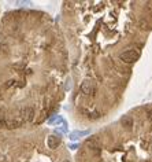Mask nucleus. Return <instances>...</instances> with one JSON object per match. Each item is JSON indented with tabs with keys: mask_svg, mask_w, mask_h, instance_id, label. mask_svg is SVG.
<instances>
[{
	"mask_svg": "<svg viewBox=\"0 0 152 162\" xmlns=\"http://www.w3.org/2000/svg\"><path fill=\"white\" fill-rule=\"evenodd\" d=\"M121 61L125 62V63H133L134 61L140 58V52L137 50H127V51L122 52L121 54Z\"/></svg>",
	"mask_w": 152,
	"mask_h": 162,
	"instance_id": "nucleus-1",
	"label": "nucleus"
},
{
	"mask_svg": "<svg viewBox=\"0 0 152 162\" xmlns=\"http://www.w3.org/2000/svg\"><path fill=\"white\" fill-rule=\"evenodd\" d=\"M81 91H82V94H85V95L95 94V85H93V82H92V81H89V80H85L84 82L81 84Z\"/></svg>",
	"mask_w": 152,
	"mask_h": 162,
	"instance_id": "nucleus-2",
	"label": "nucleus"
},
{
	"mask_svg": "<svg viewBox=\"0 0 152 162\" xmlns=\"http://www.w3.org/2000/svg\"><path fill=\"white\" fill-rule=\"evenodd\" d=\"M60 143H62V139L59 136H56V135H51V136H48V139H47V144H48V147L52 150L58 148V147L60 146Z\"/></svg>",
	"mask_w": 152,
	"mask_h": 162,
	"instance_id": "nucleus-3",
	"label": "nucleus"
},
{
	"mask_svg": "<svg viewBox=\"0 0 152 162\" xmlns=\"http://www.w3.org/2000/svg\"><path fill=\"white\" fill-rule=\"evenodd\" d=\"M89 130H74V132H71L70 135H69V137H70L71 140H77L80 139V137L82 136H86V135H89Z\"/></svg>",
	"mask_w": 152,
	"mask_h": 162,
	"instance_id": "nucleus-4",
	"label": "nucleus"
},
{
	"mask_svg": "<svg viewBox=\"0 0 152 162\" xmlns=\"http://www.w3.org/2000/svg\"><path fill=\"white\" fill-rule=\"evenodd\" d=\"M121 122H122V125H123V127H126V128L133 127V120H132V117H129V116L123 117L122 120H121Z\"/></svg>",
	"mask_w": 152,
	"mask_h": 162,
	"instance_id": "nucleus-5",
	"label": "nucleus"
},
{
	"mask_svg": "<svg viewBox=\"0 0 152 162\" xmlns=\"http://www.w3.org/2000/svg\"><path fill=\"white\" fill-rule=\"evenodd\" d=\"M63 124L65 121H63V118H62L60 116H54L52 118H49L48 120V124Z\"/></svg>",
	"mask_w": 152,
	"mask_h": 162,
	"instance_id": "nucleus-6",
	"label": "nucleus"
},
{
	"mask_svg": "<svg viewBox=\"0 0 152 162\" xmlns=\"http://www.w3.org/2000/svg\"><path fill=\"white\" fill-rule=\"evenodd\" d=\"M85 146H86V147H91V148H99V144H97V142H96L95 139H89V140H86Z\"/></svg>",
	"mask_w": 152,
	"mask_h": 162,
	"instance_id": "nucleus-7",
	"label": "nucleus"
},
{
	"mask_svg": "<svg viewBox=\"0 0 152 162\" xmlns=\"http://www.w3.org/2000/svg\"><path fill=\"white\" fill-rule=\"evenodd\" d=\"M65 88H66V91H67V89H70V88H71V80H70V78H69V80L66 81V85H65Z\"/></svg>",
	"mask_w": 152,
	"mask_h": 162,
	"instance_id": "nucleus-8",
	"label": "nucleus"
},
{
	"mask_svg": "<svg viewBox=\"0 0 152 162\" xmlns=\"http://www.w3.org/2000/svg\"><path fill=\"white\" fill-rule=\"evenodd\" d=\"M70 148L71 150H75V148H78V146H77V144H73V146H70Z\"/></svg>",
	"mask_w": 152,
	"mask_h": 162,
	"instance_id": "nucleus-9",
	"label": "nucleus"
},
{
	"mask_svg": "<svg viewBox=\"0 0 152 162\" xmlns=\"http://www.w3.org/2000/svg\"><path fill=\"white\" fill-rule=\"evenodd\" d=\"M63 162H70V161H63Z\"/></svg>",
	"mask_w": 152,
	"mask_h": 162,
	"instance_id": "nucleus-10",
	"label": "nucleus"
},
{
	"mask_svg": "<svg viewBox=\"0 0 152 162\" xmlns=\"http://www.w3.org/2000/svg\"><path fill=\"white\" fill-rule=\"evenodd\" d=\"M151 152H152V148H151Z\"/></svg>",
	"mask_w": 152,
	"mask_h": 162,
	"instance_id": "nucleus-11",
	"label": "nucleus"
}]
</instances>
